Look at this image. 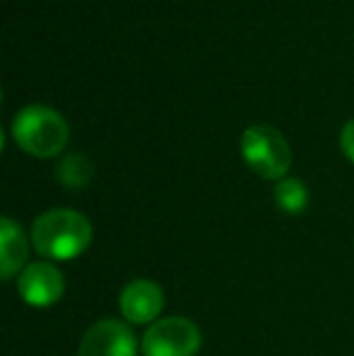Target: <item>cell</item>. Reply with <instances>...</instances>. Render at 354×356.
<instances>
[{
    "label": "cell",
    "mask_w": 354,
    "mask_h": 356,
    "mask_svg": "<svg viewBox=\"0 0 354 356\" xmlns=\"http://www.w3.org/2000/svg\"><path fill=\"white\" fill-rule=\"evenodd\" d=\"M163 305H166L163 289L148 279H134L124 286L122 296H119V310H122L124 320L131 325L158 323Z\"/></svg>",
    "instance_id": "obj_7"
},
{
    "label": "cell",
    "mask_w": 354,
    "mask_h": 356,
    "mask_svg": "<svg viewBox=\"0 0 354 356\" xmlns=\"http://www.w3.org/2000/svg\"><path fill=\"white\" fill-rule=\"evenodd\" d=\"M241 153L248 168L262 179H284L291 168V145L269 124H252L243 131Z\"/></svg>",
    "instance_id": "obj_3"
},
{
    "label": "cell",
    "mask_w": 354,
    "mask_h": 356,
    "mask_svg": "<svg viewBox=\"0 0 354 356\" xmlns=\"http://www.w3.org/2000/svg\"><path fill=\"white\" fill-rule=\"evenodd\" d=\"M32 245L42 257L54 262H71L81 257L92 243V225L81 211L49 209L32 223Z\"/></svg>",
    "instance_id": "obj_1"
},
{
    "label": "cell",
    "mask_w": 354,
    "mask_h": 356,
    "mask_svg": "<svg viewBox=\"0 0 354 356\" xmlns=\"http://www.w3.org/2000/svg\"><path fill=\"white\" fill-rule=\"evenodd\" d=\"M340 148H342V153L347 155V158L354 163V119H350V122L342 127V131H340Z\"/></svg>",
    "instance_id": "obj_11"
},
{
    "label": "cell",
    "mask_w": 354,
    "mask_h": 356,
    "mask_svg": "<svg viewBox=\"0 0 354 356\" xmlns=\"http://www.w3.org/2000/svg\"><path fill=\"white\" fill-rule=\"evenodd\" d=\"M63 274L51 262H32L19 272L17 277V293L24 303L34 308H49L58 303L63 296Z\"/></svg>",
    "instance_id": "obj_6"
},
{
    "label": "cell",
    "mask_w": 354,
    "mask_h": 356,
    "mask_svg": "<svg viewBox=\"0 0 354 356\" xmlns=\"http://www.w3.org/2000/svg\"><path fill=\"white\" fill-rule=\"evenodd\" d=\"M274 202H277V207L282 209L284 213H291V216L301 213L308 204L306 184L296 177L279 179L277 187H274Z\"/></svg>",
    "instance_id": "obj_9"
},
{
    "label": "cell",
    "mask_w": 354,
    "mask_h": 356,
    "mask_svg": "<svg viewBox=\"0 0 354 356\" xmlns=\"http://www.w3.org/2000/svg\"><path fill=\"white\" fill-rule=\"evenodd\" d=\"M29 243L22 225L15 223L10 216L0 218V277L13 279L19 269L27 267Z\"/></svg>",
    "instance_id": "obj_8"
},
{
    "label": "cell",
    "mask_w": 354,
    "mask_h": 356,
    "mask_svg": "<svg viewBox=\"0 0 354 356\" xmlns=\"http://www.w3.org/2000/svg\"><path fill=\"white\" fill-rule=\"evenodd\" d=\"M202 347V330L187 318H161L141 337L143 356H197Z\"/></svg>",
    "instance_id": "obj_4"
},
{
    "label": "cell",
    "mask_w": 354,
    "mask_h": 356,
    "mask_svg": "<svg viewBox=\"0 0 354 356\" xmlns=\"http://www.w3.org/2000/svg\"><path fill=\"white\" fill-rule=\"evenodd\" d=\"M138 342L122 320H99L83 334L78 356H136Z\"/></svg>",
    "instance_id": "obj_5"
},
{
    "label": "cell",
    "mask_w": 354,
    "mask_h": 356,
    "mask_svg": "<svg viewBox=\"0 0 354 356\" xmlns=\"http://www.w3.org/2000/svg\"><path fill=\"white\" fill-rule=\"evenodd\" d=\"M13 136L22 150L37 158H54L68 143V124L54 107L27 104L13 119Z\"/></svg>",
    "instance_id": "obj_2"
},
{
    "label": "cell",
    "mask_w": 354,
    "mask_h": 356,
    "mask_svg": "<svg viewBox=\"0 0 354 356\" xmlns=\"http://www.w3.org/2000/svg\"><path fill=\"white\" fill-rule=\"evenodd\" d=\"M56 177L63 187L68 189H81L86 187L92 177V165L83 153H71L58 163L56 168Z\"/></svg>",
    "instance_id": "obj_10"
}]
</instances>
